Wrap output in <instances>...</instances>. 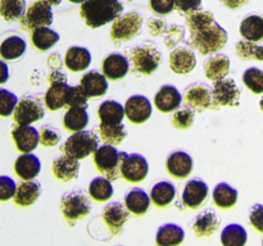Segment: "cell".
I'll return each instance as SVG.
<instances>
[{"mask_svg":"<svg viewBox=\"0 0 263 246\" xmlns=\"http://www.w3.org/2000/svg\"><path fill=\"white\" fill-rule=\"evenodd\" d=\"M12 137L18 150L23 154H30L40 144V133L32 126H17L13 128Z\"/></svg>","mask_w":263,"mask_h":246,"instance_id":"cell-14","label":"cell"},{"mask_svg":"<svg viewBox=\"0 0 263 246\" xmlns=\"http://www.w3.org/2000/svg\"><path fill=\"white\" fill-rule=\"evenodd\" d=\"M8 78H9V68L5 61L0 60V85L5 84Z\"/></svg>","mask_w":263,"mask_h":246,"instance_id":"cell-57","label":"cell"},{"mask_svg":"<svg viewBox=\"0 0 263 246\" xmlns=\"http://www.w3.org/2000/svg\"><path fill=\"white\" fill-rule=\"evenodd\" d=\"M243 82L252 92L262 94L263 92V71L258 68H248L243 74Z\"/></svg>","mask_w":263,"mask_h":246,"instance_id":"cell-43","label":"cell"},{"mask_svg":"<svg viewBox=\"0 0 263 246\" xmlns=\"http://www.w3.org/2000/svg\"><path fill=\"white\" fill-rule=\"evenodd\" d=\"M61 210L64 218L73 223L74 220L86 217L91 212V204L82 190H76L63 195L61 200Z\"/></svg>","mask_w":263,"mask_h":246,"instance_id":"cell-6","label":"cell"},{"mask_svg":"<svg viewBox=\"0 0 263 246\" xmlns=\"http://www.w3.org/2000/svg\"><path fill=\"white\" fill-rule=\"evenodd\" d=\"M143 26V17L136 12L126 13L113 20L110 28V37L116 44L121 41H128L138 36Z\"/></svg>","mask_w":263,"mask_h":246,"instance_id":"cell-7","label":"cell"},{"mask_svg":"<svg viewBox=\"0 0 263 246\" xmlns=\"http://www.w3.org/2000/svg\"><path fill=\"white\" fill-rule=\"evenodd\" d=\"M240 35L251 43L263 40V18L259 15H249L241 22Z\"/></svg>","mask_w":263,"mask_h":246,"instance_id":"cell-34","label":"cell"},{"mask_svg":"<svg viewBox=\"0 0 263 246\" xmlns=\"http://www.w3.org/2000/svg\"><path fill=\"white\" fill-rule=\"evenodd\" d=\"M125 56L131 64V69L141 74L154 73L162 60L161 51L149 41L144 43L143 45L126 49Z\"/></svg>","mask_w":263,"mask_h":246,"instance_id":"cell-3","label":"cell"},{"mask_svg":"<svg viewBox=\"0 0 263 246\" xmlns=\"http://www.w3.org/2000/svg\"><path fill=\"white\" fill-rule=\"evenodd\" d=\"M49 84H67V76L61 71H51L48 76Z\"/></svg>","mask_w":263,"mask_h":246,"instance_id":"cell-55","label":"cell"},{"mask_svg":"<svg viewBox=\"0 0 263 246\" xmlns=\"http://www.w3.org/2000/svg\"><path fill=\"white\" fill-rule=\"evenodd\" d=\"M127 153L118 151L113 145H102L94 153V163L98 171L110 182L121 177V167Z\"/></svg>","mask_w":263,"mask_h":246,"instance_id":"cell-4","label":"cell"},{"mask_svg":"<svg viewBox=\"0 0 263 246\" xmlns=\"http://www.w3.org/2000/svg\"><path fill=\"white\" fill-rule=\"evenodd\" d=\"M218 225H220V220H218L217 214L213 210L208 209L197 215L192 227L198 237H205V236L213 235L218 230Z\"/></svg>","mask_w":263,"mask_h":246,"instance_id":"cell-25","label":"cell"},{"mask_svg":"<svg viewBox=\"0 0 263 246\" xmlns=\"http://www.w3.org/2000/svg\"><path fill=\"white\" fill-rule=\"evenodd\" d=\"M41 194V184L37 181H22L17 184L14 202L20 207H30Z\"/></svg>","mask_w":263,"mask_h":246,"instance_id":"cell-24","label":"cell"},{"mask_svg":"<svg viewBox=\"0 0 263 246\" xmlns=\"http://www.w3.org/2000/svg\"><path fill=\"white\" fill-rule=\"evenodd\" d=\"M123 5L120 0H86L80 8V14L86 25L98 28L121 17Z\"/></svg>","mask_w":263,"mask_h":246,"instance_id":"cell-2","label":"cell"},{"mask_svg":"<svg viewBox=\"0 0 263 246\" xmlns=\"http://www.w3.org/2000/svg\"><path fill=\"white\" fill-rule=\"evenodd\" d=\"M46 64H48V67L51 71H59L62 66H63V60H62V56L58 53H54L49 56Z\"/></svg>","mask_w":263,"mask_h":246,"instance_id":"cell-54","label":"cell"},{"mask_svg":"<svg viewBox=\"0 0 263 246\" xmlns=\"http://www.w3.org/2000/svg\"><path fill=\"white\" fill-rule=\"evenodd\" d=\"M240 89L233 78H223L213 82L212 95L217 109L222 105L226 107H238L240 100Z\"/></svg>","mask_w":263,"mask_h":246,"instance_id":"cell-11","label":"cell"},{"mask_svg":"<svg viewBox=\"0 0 263 246\" xmlns=\"http://www.w3.org/2000/svg\"><path fill=\"white\" fill-rule=\"evenodd\" d=\"M103 74L109 79H121L127 74L130 63L122 54L113 53L103 60Z\"/></svg>","mask_w":263,"mask_h":246,"instance_id":"cell-20","label":"cell"},{"mask_svg":"<svg viewBox=\"0 0 263 246\" xmlns=\"http://www.w3.org/2000/svg\"><path fill=\"white\" fill-rule=\"evenodd\" d=\"M21 22V27L27 31H35L41 27H49L53 23L51 5L43 0L32 3L26 10V14Z\"/></svg>","mask_w":263,"mask_h":246,"instance_id":"cell-8","label":"cell"},{"mask_svg":"<svg viewBox=\"0 0 263 246\" xmlns=\"http://www.w3.org/2000/svg\"><path fill=\"white\" fill-rule=\"evenodd\" d=\"M213 201L218 208L228 209L238 201V191L226 182H221L213 190Z\"/></svg>","mask_w":263,"mask_h":246,"instance_id":"cell-35","label":"cell"},{"mask_svg":"<svg viewBox=\"0 0 263 246\" xmlns=\"http://www.w3.org/2000/svg\"><path fill=\"white\" fill-rule=\"evenodd\" d=\"M87 96L82 87L80 86H72L69 89L68 95H67L66 107L68 108H87Z\"/></svg>","mask_w":263,"mask_h":246,"instance_id":"cell-46","label":"cell"},{"mask_svg":"<svg viewBox=\"0 0 263 246\" xmlns=\"http://www.w3.org/2000/svg\"><path fill=\"white\" fill-rule=\"evenodd\" d=\"M185 233L180 225L164 224L159 227L156 236V242L158 246H179L184 241Z\"/></svg>","mask_w":263,"mask_h":246,"instance_id":"cell-30","label":"cell"},{"mask_svg":"<svg viewBox=\"0 0 263 246\" xmlns=\"http://www.w3.org/2000/svg\"><path fill=\"white\" fill-rule=\"evenodd\" d=\"M98 148H99V140L97 133L84 130L72 133L66 142L61 146V151L80 160L89 156L90 154H94Z\"/></svg>","mask_w":263,"mask_h":246,"instance_id":"cell-5","label":"cell"},{"mask_svg":"<svg viewBox=\"0 0 263 246\" xmlns=\"http://www.w3.org/2000/svg\"><path fill=\"white\" fill-rule=\"evenodd\" d=\"M103 220L109 228L112 235H118L128 218V210L121 202L115 201L104 208L102 214Z\"/></svg>","mask_w":263,"mask_h":246,"instance_id":"cell-15","label":"cell"},{"mask_svg":"<svg viewBox=\"0 0 263 246\" xmlns=\"http://www.w3.org/2000/svg\"><path fill=\"white\" fill-rule=\"evenodd\" d=\"M41 169L40 159L33 154H22L14 163V171L18 177L25 181H31L39 176Z\"/></svg>","mask_w":263,"mask_h":246,"instance_id":"cell-23","label":"cell"},{"mask_svg":"<svg viewBox=\"0 0 263 246\" xmlns=\"http://www.w3.org/2000/svg\"><path fill=\"white\" fill-rule=\"evenodd\" d=\"M89 123V114L86 108H69L63 118V126L71 132L84 131Z\"/></svg>","mask_w":263,"mask_h":246,"instance_id":"cell-33","label":"cell"},{"mask_svg":"<svg viewBox=\"0 0 263 246\" xmlns=\"http://www.w3.org/2000/svg\"><path fill=\"white\" fill-rule=\"evenodd\" d=\"M44 113L45 110L40 97L27 95L18 101L13 118L18 126H28L36 120H40L44 117Z\"/></svg>","mask_w":263,"mask_h":246,"instance_id":"cell-9","label":"cell"},{"mask_svg":"<svg viewBox=\"0 0 263 246\" xmlns=\"http://www.w3.org/2000/svg\"><path fill=\"white\" fill-rule=\"evenodd\" d=\"M69 89L68 84H51L45 92V105L50 110H58L66 107L67 95Z\"/></svg>","mask_w":263,"mask_h":246,"instance_id":"cell-31","label":"cell"},{"mask_svg":"<svg viewBox=\"0 0 263 246\" xmlns=\"http://www.w3.org/2000/svg\"><path fill=\"white\" fill-rule=\"evenodd\" d=\"M185 37L184 27L177 25H172L167 28L166 36H164V43H166L167 48L174 49L177 44L181 43Z\"/></svg>","mask_w":263,"mask_h":246,"instance_id":"cell-48","label":"cell"},{"mask_svg":"<svg viewBox=\"0 0 263 246\" xmlns=\"http://www.w3.org/2000/svg\"><path fill=\"white\" fill-rule=\"evenodd\" d=\"M39 133H40V144L43 146H55L61 141V133L50 125L43 126Z\"/></svg>","mask_w":263,"mask_h":246,"instance_id":"cell-47","label":"cell"},{"mask_svg":"<svg viewBox=\"0 0 263 246\" xmlns=\"http://www.w3.org/2000/svg\"><path fill=\"white\" fill-rule=\"evenodd\" d=\"M202 0H175V8L181 14H192V13L200 10Z\"/></svg>","mask_w":263,"mask_h":246,"instance_id":"cell-50","label":"cell"},{"mask_svg":"<svg viewBox=\"0 0 263 246\" xmlns=\"http://www.w3.org/2000/svg\"><path fill=\"white\" fill-rule=\"evenodd\" d=\"M149 171V166L146 159L140 154H127L121 167V176L126 181L141 182L146 177Z\"/></svg>","mask_w":263,"mask_h":246,"instance_id":"cell-12","label":"cell"},{"mask_svg":"<svg viewBox=\"0 0 263 246\" xmlns=\"http://www.w3.org/2000/svg\"><path fill=\"white\" fill-rule=\"evenodd\" d=\"M26 48L25 38L20 35H10L0 43V56L5 60H14L25 54Z\"/></svg>","mask_w":263,"mask_h":246,"instance_id":"cell-29","label":"cell"},{"mask_svg":"<svg viewBox=\"0 0 263 246\" xmlns=\"http://www.w3.org/2000/svg\"><path fill=\"white\" fill-rule=\"evenodd\" d=\"M125 113L130 122L140 125L151 118L152 104L148 97L143 96V95H134L126 101Z\"/></svg>","mask_w":263,"mask_h":246,"instance_id":"cell-13","label":"cell"},{"mask_svg":"<svg viewBox=\"0 0 263 246\" xmlns=\"http://www.w3.org/2000/svg\"><path fill=\"white\" fill-rule=\"evenodd\" d=\"M98 115H99L100 123L118 125V123H122V119L126 115L125 107L115 100H105L99 105Z\"/></svg>","mask_w":263,"mask_h":246,"instance_id":"cell-28","label":"cell"},{"mask_svg":"<svg viewBox=\"0 0 263 246\" xmlns=\"http://www.w3.org/2000/svg\"><path fill=\"white\" fill-rule=\"evenodd\" d=\"M249 222L259 232H263V205L256 204L249 213Z\"/></svg>","mask_w":263,"mask_h":246,"instance_id":"cell-51","label":"cell"},{"mask_svg":"<svg viewBox=\"0 0 263 246\" xmlns=\"http://www.w3.org/2000/svg\"><path fill=\"white\" fill-rule=\"evenodd\" d=\"M194 110L190 108H184V109L175 110L172 115V126L179 130H187L194 123Z\"/></svg>","mask_w":263,"mask_h":246,"instance_id":"cell-44","label":"cell"},{"mask_svg":"<svg viewBox=\"0 0 263 246\" xmlns=\"http://www.w3.org/2000/svg\"><path fill=\"white\" fill-rule=\"evenodd\" d=\"M43 2L48 3V4H50L51 7H53V5H59V4H61L62 0H43Z\"/></svg>","mask_w":263,"mask_h":246,"instance_id":"cell-58","label":"cell"},{"mask_svg":"<svg viewBox=\"0 0 263 246\" xmlns=\"http://www.w3.org/2000/svg\"><path fill=\"white\" fill-rule=\"evenodd\" d=\"M33 46L40 51H46L50 48H53L59 41V35L54 30L49 27L37 28L32 32L31 36Z\"/></svg>","mask_w":263,"mask_h":246,"instance_id":"cell-39","label":"cell"},{"mask_svg":"<svg viewBox=\"0 0 263 246\" xmlns=\"http://www.w3.org/2000/svg\"><path fill=\"white\" fill-rule=\"evenodd\" d=\"M148 27L151 31V35L153 36H161L166 33L167 31V23L161 18H151L148 20Z\"/></svg>","mask_w":263,"mask_h":246,"instance_id":"cell-53","label":"cell"},{"mask_svg":"<svg viewBox=\"0 0 263 246\" xmlns=\"http://www.w3.org/2000/svg\"><path fill=\"white\" fill-rule=\"evenodd\" d=\"M51 169H53V174L55 176V178L67 182L77 178L80 171V164L77 159L64 154V155H61L54 159Z\"/></svg>","mask_w":263,"mask_h":246,"instance_id":"cell-22","label":"cell"},{"mask_svg":"<svg viewBox=\"0 0 263 246\" xmlns=\"http://www.w3.org/2000/svg\"><path fill=\"white\" fill-rule=\"evenodd\" d=\"M236 54L239 58L244 59V60H249V59H256V60H263V46L257 45L256 43H251V41H239L236 44Z\"/></svg>","mask_w":263,"mask_h":246,"instance_id":"cell-42","label":"cell"},{"mask_svg":"<svg viewBox=\"0 0 263 246\" xmlns=\"http://www.w3.org/2000/svg\"><path fill=\"white\" fill-rule=\"evenodd\" d=\"M184 102L195 112H203L204 109L217 110L212 90L204 84H193L187 86L184 91Z\"/></svg>","mask_w":263,"mask_h":246,"instance_id":"cell-10","label":"cell"},{"mask_svg":"<svg viewBox=\"0 0 263 246\" xmlns=\"http://www.w3.org/2000/svg\"><path fill=\"white\" fill-rule=\"evenodd\" d=\"M208 184L202 179H192L182 191V201L190 209H197L208 197Z\"/></svg>","mask_w":263,"mask_h":246,"instance_id":"cell-17","label":"cell"},{"mask_svg":"<svg viewBox=\"0 0 263 246\" xmlns=\"http://www.w3.org/2000/svg\"><path fill=\"white\" fill-rule=\"evenodd\" d=\"M25 0H0V15L7 22L21 20L26 14Z\"/></svg>","mask_w":263,"mask_h":246,"instance_id":"cell-38","label":"cell"},{"mask_svg":"<svg viewBox=\"0 0 263 246\" xmlns=\"http://www.w3.org/2000/svg\"><path fill=\"white\" fill-rule=\"evenodd\" d=\"M176 196V189L168 181H162L154 184L151 192V199L159 208L167 207Z\"/></svg>","mask_w":263,"mask_h":246,"instance_id":"cell-36","label":"cell"},{"mask_svg":"<svg viewBox=\"0 0 263 246\" xmlns=\"http://www.w3.org/2000/svg\"><path fill=\"white\" fill-rule=\"evenodd\" d=\"M89 195L97 201H107L113 195V186L105 177H97L89 184Z\"/></svg>","mask_w":263,"mask_h":246,"instance_id":"cell-41","label":"cell"},{"mask_svg":"<svg viewBox=\"0 0 263 246\" xmlns=\"http://www.w3.org/2000/svg\"><path fill=\"white\" fill-rule=\"evenodd\" d=\"M259 107H261V109L263 110V97H262V100H261V102H259Z\"/></svg>","mask_w":263,"mask_h":246,"instance_id":"cell-60","label":"cell"},{"mask_svg":"<svg viewBox=\"0 0 263 246\" xmlns=\"http://www.w3.org/2000/svg\"><path fill=\"white\" fill-rule=\"evenodd\" d=\"M190 37L187 40L192 48L197 49L203 55L215 54L225 48L228 32L215 19V15L207 10H198L186 15Z\"/></svg>","mask_w":263,"mask_h":246,"instance_id":"cell-1","label":"cell"},{"mask_svg":"<svg viewBox=\"0 0 263 246\" xmlns=\"http://www.w3.org/2000/svg\"><path fill=\"white\" fill-rule=\"evenodd\" d=\"M204 72L211 81L216 82L223 79L230 72V59L223 54H217L205 61Z\"/></svg>","mask_w":263,"mask_h":246,"instance_id":"cell-27","label":"cell"},{"mask_svg":"<svg viewBox=\"0 0 263 246\" xmlns=\"http://www.w3.org/2000/svg\"><path fill=\"white\" fill-rule=\"evenodd\" d=\"M151 8L157 14H168L174 10L175 0H151Z\"/></svg>","mask_w":263,"mask_h":246,"instance_id":"cell-52","label":"cell"},{"mask_svg":"<svg viewBox=\"0 0 263 246\" xmlns=\"http://www.w3.org/2000/svg\"><path fill=\"white\" fill-rule=\"evenodd\" d=\"M91 63V54L86 48L72 46L67 50L64 64L72 72L85 71Z\"/></svg>","mask_w":263,"mask_h":246,"instance_id":"cell-26","label":"cell"},{"mask_svg":"<svg viewBox=\"0 0 263 246\" xmlns=\"http://www.w3.org/2000/svg\"><path fill=\"white\" fill-rule=\"evenodd\" d=\"M247 240V231L240 224H229L221 233L223 246H246Z\"/></svg>","mask_w":263,"mask_h":246,"instance_id":"cell-40","label":"cell"},{"mask_svg":"<svg viewBox=\"0 0 263 246\" xmlns=\"http://www.w3.org/2000/svg\"><path fill=\"white\" fill-rule=\"evenodd\" d=\"M80 86L89 97L103 96L108 90L107 77L98 71L87 72L80 79Z\"/></svg>","mask_w":263,"mask_h":246,"instance_id":"cell-21","label":"cell"},{"mask_svg":"<svg viewBox=\"0 0 263 246\" xmlns=\"http://www.w3.org/2000/svg\"><path fill=\"white\" fill-rule=\"evenodd\" d=\"M15 191H17V183L10 177L0 176V201H7L14 197Z\"/></svg>","mask_w":263,"mask_h":246,"instance_id":"cell-49","label":"cell"},{"mask_svg":"<svg viewBox=\"0 0 263 246\" xmlns=\"http://www.w3.org/2000/svg\"><path fill=\"white\" fill-rule=\"evenodd\" d=\"M182 101V96L179 90L171 85H166L159 89L154 97V104L157 109L162 113H170L177 110Z\"/></svg>","mask_w":263,"mask_h":246,"instance_id":"cell-18","label":"cell"},{"mask_svg":"<svg viewBox=\"0 0 263 246\" xmlns=\"http://www.w3.org/2000/svg\"><path fill=\"white\" fill-rule=\"evenodd\" d=\"M69 2L76 3V4H82V3H85V2H86V0H69Z\"/></svg>","mask_w":263,"mask_h":246,"instance_id":"cell-59","label":"cell"},{"mask_svg":"<svg viewBox=\"0 0 263 246\" xmlns=\"http://www.w3.org/2000/svg\"><path fill=\"white\" fill-rule=\"evenodd\" d=\"M248 2L249 0H221V3L225 4L228 8H230V9H238V8L243 7Z\"/></svg>","mask_w":263,"mask_h":246,"instance_id":"cell-56","label":"cell"},{"mask_svg":"<svg viewBox=\"0 0 263 246\" xmlns=\"http://www.w3.org/2000/svg\"><path fill=\"white\" fill-rule=\"evenodd\" d=\"M18 99L9 90L0 89V117H9L14 113Z\"/></svg>","mask_w":263,"mask_h":246,"instance_id":"cell-45","label":"cell"},{"mask_svg":"<svg viewBox=\"0 0 263 246\" xmlns=\"http://www.w3.org/2000/svg\"><path fill=\"white\" fill-rule=\"evenodd\" d=\"M168 173L175 178H186L193 171V159L185 151H175L166 161Z\"/></svg>","mask_w":263,"mask_h":246,"instance_id":"cell-19","label":"cell"},{"mask_svg":"<svg viewBox=\"0 0 263 246\" xmlns=\"http://www.w3.org/2000/svg\"><path fill=\"white\" fill-rule=\"evenodd\" d=\"M149 204H151V199L146 192L141 189H133L127 192L125 197V205L127 210L136 215L145 214Z\"/></svg>","mask_w":263,"mask_h":246,"instance_id":"cell-32","label":"cell"},{"mask_svg":"<svg viewBox=\"0 0 263 246\" xmlns=\"http://www.w3.org/2000/svg\"><path fill=\"white\" fill-rule=\"evenodd\" d=\"M99 135L103 142L107 145H120L127 136V130L123 123H118V125L100 123Z\"/></svg>","mask_w":263,"mask_h":246,"instance_id":"cell-37","label":"cell"},{"mask_svg":"<svg viewBox=\"0 0 263 246\" xmlns=\"http://www.w3.org/2000/svg\"><path fill=\"white\" fill-rule=\"evenodd\" d=\"M197 66V58H195L194 51L190 49L176 48L170 54V68L177 74L190 73Z\"/></svg>","mask_w":263,"mask_h":246,"instance_id":"cell-16","label":"cell"}]
</instances>
